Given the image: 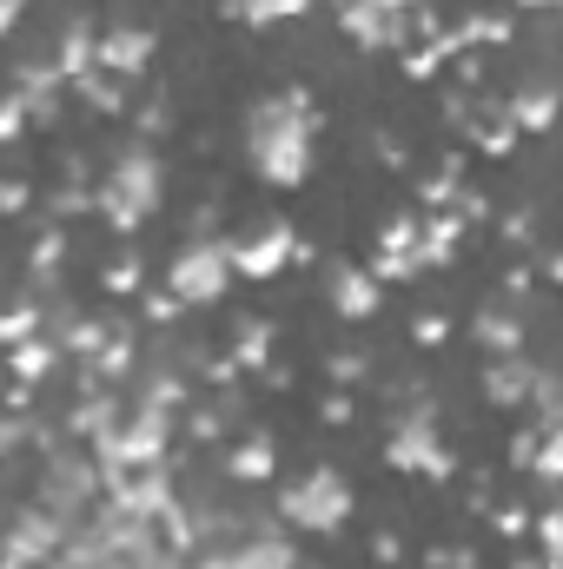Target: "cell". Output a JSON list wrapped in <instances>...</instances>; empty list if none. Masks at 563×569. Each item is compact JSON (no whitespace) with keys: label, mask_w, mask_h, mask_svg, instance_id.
<instances>
[{"label":"cell","mask_w":563,"mask_h":569,"mask_svg":"<svg viewBox=\"0 0 563 569\" xmlns=\"http://www.w3.org/2000/svg\"><path fill=\"white\" fill-rule=\"evenodd\" d=\"M312 140H318V107L305 87H279L246 113V166L279 192H298L312 179Z\"/></svg>","instance_id":"cell-1"},{"label":"cell","mask_w":563,"mask_h":569,"mask_svg":"<svg viewBox=\"0 0 563 569\" xmlns=\"http://www.w3.org/2000/svg\"><path fill=\"white\" fill-rule=\"evenodd\" d=\"M159 199H166V166H159L152 146H127V152L113 159V172L93 186V212H100L120 239L140 232L146 219L159 212Z\"/></svg>","instance_id":"cell-2"},{"label":"cell","mask_w":563,"mask_h":569,"mask_svg":"<svg viewBox=\"0 0 563 569\" xmlns=\"http://www.w3.org/2000/svg\"><path fill=\"white\" fill-rule=\"evenodd\" d=\"M352 510H358V490H352V477L332 470V463H312L305 477L285 483V497H279V523L305 530V537H338V530L352 523Z\"/></svg>","instance_id":"cell-3"},{"label":"cell","mask_w":563,"mask_h":569,"mask_svg":"<svg viewBox=\"0 0 563 569\" xmlns=\"http://www.w3.org/2000/svg\"><path fill=\"white\" fill-rule=\"evenodd\" d=\"M100 490H107V483H100V463H93L87 443H53V450H47V470H40V510H53V517L73 530V523L93 517Z\"/></svg>","instance_id":"cell-4"},{"label":"cell","mask_w":563,"mask_h":569,"mask_svg":"<svg viewBox=\"0 0 563 569\" xmlns=\"http://www.w3.org/2000/svg\"><path fill=\"white\" fill-rule=\"evenodd\" d=\"M166 291L179 305H219L233 291V259H226V239H186L172 252V272H166Z\"/></svg>","instance_id":"cell-5"},{"label":"cell","mask_w":563,"mask_h":569,"mask_svg":"<svg viewBox=\"0 0 563 569\" xmlns=\"http://www.w3.org/2000/svg\"><path fill=\"white\" fill-rule=\"evenodd\" d=\"M385 463H392V470H405V477H457V457L444 450L437 418H431V405H424V398H412V411L392 425Z\"/></svg>","instance_id":"cell-6"},{"label":"cell","mask_w":563,"mask_h":569,"mask_svg":"<svg viewBox=\"0 0 563 569\" xmlns=\"http://www.w3.org/2000/svg\"><path fill=\"white\" fill-rule=\"evenodd\" d=\"M226 259H233V279H279L285 266H305L312 259V246L285 226V219H266V226H253L246 239H226Z\"/></svg>","instance_id":"cell-7"},{"label":"cell","mask_w":563,"mask_h":569,"mask_svg":"<svg viewBox=\"0 0 563 569\" xmlns=\"http://www.w3.org/2000/svg\"><path fill=\"white\" fill-rule=\"evenodd\" d=\"M67 543V523L40 503H20L0 523V569H47V557Z\"/></svg>","instance_id":"cell-8"},{"label":"cell","mask_w":563,"mask_h":569,"mask_svg":"<svg viewBox=\"0 0 563 569\" xmlns=\"http://www.w3.org/2000/svg\"><path fill=\"white\" fill-rule=\"evenodd\" d=\"M152 53H159V33L140 27V20H120V27H100V33H93V67L113 73V80H127V87H140V73L152 67Z\"/></svg>","instance_id":"cell-9"},{"label":"cell","mask_w":563,"mask_h":569,"mask_svg":"<svg viewBox=\"0 0 563 569\" xmlns=\"http://www.w3.org/2000/svg\"><path fill=\"white\" fill-rule=\"evenodd\" d=\"M338 33H345L352 47H365V53H398V47L412 40V20L372 7V0H338Z\"/></svg>","instance_id":"cell-10"},{"label":"cell","mask_w":563,"mask_h":569,"mask_svg":"<svg viewBox=\"0 0 563 569\" xmlns=\"http://www.w3.org/2000/svg\"><path fill=\"white\" fill-rule=\"evenodd\" d=\"M7 93L20 100L27 127H53V120H60V93H67V80H60V67H53V60H20Z\"/></svg>","instance_id":"cell-11"},{"label":"cell","mask_w":563,"mask_h":569,"mask_svg":"<svg viewBox=\"0 0 563 569\" xmlns=\"http://www.w3.org/2000/svg\"><path fill=\"white\" fill-rule=\"evenodd\" d=\"M325 298H332V311H338L345 325H365V318L385 305V284L372 279L365 266H345V259H338V266L325 272Z\"/></svg>","instance_id":"cell-12"},{"label":"cell","mask_w":563,"mask_h":569,"mask_svg":"<svg viewBox=\"0 0 563 569\" xmlns=\"http://www.w3.org/2000/svg\"><path fill=\"white\" fill-rule=\"evenodd\" d=\"M0 365H7V385H47L53 378V365H60V345L47 338V331H33V338H20V345H7L0 351Z\"/></svg>","instance_id":"cell-13"},{"label":"cell","mask_w":563,"mask_h":569,"mask_svg":"<svg viewBox=\"0 0 563 569\" xmlns=\"http://www.w3.org/2000/svg\"><path fill=\"white\" fill-rule=\"evenodd\" d=\"M464 219L444 206V212H418V266L424 272H437V266H451L457 259V246H464Z\"/></svg>","instance_id":"cell-14"},{"label":"cell","mask_w":563,"mask_h":569,"mask_svg":"<svg viewBox=\"0 0 563 569\" xmlns=\"http://www.w3.org/2000/svg\"><path fill=\"white\" fill-rule=\"evenodd\" d=\"M471 338H477L491 358H517V351H524V318L511 311V298H497V305H484V311L471 318Z\"/></svg>","instance_id":"cell-15"},{"label":"cell","mask_w":563,"mask_h":569,"mask_svg":"<svg viewBox=\"0 0 563 569\" xmlns=\"http://www.w3.org/2000/svg\"><path fill=\"white\" fill-rule=\"evenodd\" d=\"M504 120H511L517 133H551V120H557V87H551V80L517 87V93L504 100Z\"/></svg>","instance_id":"cell-16"},{"label":"cell","mask_w":563,"mask_h":569,"mask_svg":"<svg viewBox=\"0 0 563 569\" xmlns=\"http://www.w3.org/2000/svg\"><path fill=\"white\" fill-rule=\"evenodd\" d=\"M273 470H279V450H273L266 430L226 443V477H233V483H273Z\"/></svg>","instance_id":"cell-17"},{"label":"cell","mask_w":563,"mask_h":569,"mask_svg":"<svg viewBox=\"0 0 563 569\" xmlns=\"http://www.w3.org/2000/svg\"><path fill=\"white\" fill-rule=\"evenodd\" d=\"M219 569H298V550L285 537H239L233 550H219Z\"/></svg>","instance_id":"cell-18"},{"label":"cell","mask_w":563,"mask_h":569,"mask_svg":"<svg viewBox=\"0 0 563 569\" xmlns=\"http://www.w3.org/2000/svg\"><path fill=\"white\" fill-rule=\"evenodd\" d=\"M53 67H60V80H67V87H73L80 73H93V27H87V13H67V20H60Z\"/></svg>","instance_id":"cell-19"},{"label":"cell","mask_w":563,"mask_h":569,"mask_svg":"<svg viewBox=\"0 0 563 569\" xmlns=\"http://www.w3.org/2000/svg\"><path fill=\"white\" fill-rule=\"evenodd\" d=\"M273 338H279V331H273V318H239V325H233V351H226V358H233V371L259 378V371L273 365Z\"/></svg>","instance_id":"cell-20"},{"label":"cell","mask_w":563,"mask_h":569,"mask_svg":"<svg viewBox=\"0 0 563 569\" xmlns=\"http://www.w3.org/2000/svg\"><path fill=\"white\" fill-rule=\"evenodd\" d=\"M531 378H537V371H531L524 358H491V365H484V398H491L497 411H517V405L531 398Z\"/></svg>","instance_id":"cell-21"},{"label":"cell","mask_w":563,"mask_h":569,"mask_svg":"<svg viewBox=\"0 0 563 569\" xmlns=\"http://www.w3.org/2000/svg\"><path fill=\"white\" fill-rule=\"evenodd\" d=\"M67 93H73V100H87V107H93V113H127V93H134V87H127V80H113V73H100V67H93V73H80V80H73V87H67Z\"/></svg>","instance_id":"cell-22"},{"label":"cell","mask_w":563,"mask_h":569,"mask_svg":"<svg viewBox=\"0 0 563 569\" xmlns=\"http://www.w3.org/2000/svg\"><path fill=\"white\" fill-rule=\"evenodd\" d=\"M40 325H47V318H40L33 291H27V298H7V305H0V351H7V345H20V338H33Z\"/></svg>","instance_id":"cell-23"},{"label":"cell","mask_w":563,"mask_h":569,"mask_svg":"<svg viewBox=\"0 0 563 569\" xmlns=\"http://www.w3.org/2000/svg\"><path fill=\"white\" fill-rule=\"evenodd\" d=\"M60 259H67V232H60V226H40V239H33V259H27L40 291H53V272H60Z\"/></svg>","instance_id":"cell-24"},{"label":"cell","mask_w":563,"mask_h":569,"mask_svg":"<svg viewBox=\"0 0 563 569\" xmlns=\"http://www.w3.org/2000/svg\"><path fill=\"white\" fill-rule=\"evenodd\" d=\"M464 133H471V140H477V152H491V159H511V152H517V127H511V120H504V107H497V113H491V120H471V127H464Z\"/></svg>","instance_id":"cell-25"},{"label":"cell","mask_w":563,"mask_h":569,"mask_svg":"<svg viewBox=\"0 0 563 569\" xmlns=\"http://www.w3.org/2000/svg\"><path fill=\"white\" fill-rule=\"evenodd\" d=\"M100 284H107L113 298H134V291L146 284V259H140V252H120V259L100 272Z\"/></svg>","instance_id":"cell-26"},{"label":"cell","mask_w":563,"mask_h":569,"mask_svg":"<svg viewBox=\"0 0 563 569\" xmlns=\"http://www.w3.org/2000/svg\"><path fill=\"white\" fill-rule=\"evenodd\" d=\"M531 470H537V483H544V490L563 477V430H544V437H537V450H531Z\"/></svg>","instance_id":"cell-27"},{"label":"cell","mask_w":563,"mask_h":569,"mask_svg":"<svg viewBox=\"0 0 563 569\" xmlns=\"http://www.w3.org/2000/svg\"><path fill=\"white\" fill-rule=\"evenodd\" d=\"M365 371H372V365H365V351H332V358H325V378H332V391H352Z\"/></svg>","instance_id":"cell-28"},{"label":"cell","mask_w":563,"mask_h":569,"mask_svg":"<svg viewBox=\"0 0 563 569\" xmlns=\"http://www.w3.org/2000/svg\"><path fill=\"white\" fill-rule=\"evenodd\" d=\"M444 338H451V318H444V311H418V318H412V345H418V351H437Z\"/></svg>","instance_id":"cell-29"},{"label":"cell","mask_w":563,"mask_h":569,"mask_svg":"<svg viewBox=\"0 0 563 569\" xmlns=\"http://www.w3.org/2000/svg\"><path fill=\"white\" fill-rule=\"evenodd\" d=\"M140 298H146V318H152V325H172V318L186 311V305H179L166 284H140Z\"/></svg>","instance_id":"cell-30"},{"label":"cell","mask_w":563,"mask_h":569,"mask_svg":"<svg viewBox=\"0 0 563 569\" xmlns=\"http://www.w3.org/2000/svg\"><path fill=\"white\" fill-rule=\"evenodd\" d=\"M537 557H563V517L551 503L537 510Z\"/></svg>","instance_id":"cell-31"},{"label":"cell","mask_w":563,"mask_h":569,"mask_svg":"<svg viewBox=\"0 0 563 569\" xmlns=\"http://www.w3.org/2000/svg\"><path fill=\"white\" fill-rule=\"evenodd\" d=\"M491 530H497V537H511V543H517V537H524V530H531V517H524V510H517V503H491Z\"/></svg>","instance_id":"cell-32"},{"label":"cell","mask_w":563,"mask_h":569,"mask_svg":"<svg viewBox=\"0 0 563 569\" xmlns=\"http://www.w3.org/2000/svg\"><path fill=\"white\" fill-rule=\"evenodd\" d=\"M33 206V186L27 179H13V172H0V212L13 219V212H27Z\"/></svg>","instance_id":"cell-33"},{"label":"cell","mask_w":563,"mask_h":569,"mask_svg":"<svg viewBox=\"0 0 563 569\" xmlns=\"http://www.w3.org/2000/svg\"><path fill=\"white\" fill-rule=\"evenodd\" d=\"M27 133V113H20V100L13 93H0V146H13Z\"/></svg>","instance_id":"cell-34"},{"label":"cell","mask_w":563,"mask_h":569,"mask_svg":"<svg viewBox=\"0 0 563 569\" xmlns=\"http://www.w3.org/2000/svg\"><path fill=\"white\" fill-rule=\"evenodd\" d=\"M134 127H140L146 140H159V133H166V100H159V93H152L146 107H134Z\"/></svg>","instance_id":"cell-35"},{"label":"cell","mask_w":563,"mask_h":569,"mask_svg":"<svg viewBox=\"0 0 563 569\" xmlns=\"http://www.w3.org/2000/svg\"><path fill=\"white\" fill-rule=\"evenodd\" d=\"M318 418H325V425H352V418H358V405H352V391H325V405H318Z\"/></svg>","instance_id":"cell-36"},{"label":"cell","mask_w":563,"mask_h":569,"mask_svg":"<svg viewBox=\"0 0 563 569\" xmlns=\"http://www.w3.org/2000/svg\"><path fill=\"white\" fill-rule=\"evenodd\" d=\"M372 563H378V569H398V563H405V543H398L392 530H378V537H372Z\"/></svg>","instance_id":"cell-37"},{"label":"cell","mask_w":563,"mask_h":569,"mask_svg":"<svg viewBox=\"0 0 563 569\" xmlns=\"http://www.w3.org/2000/svg\"><path fill=\"white\" fill-rule=\"evenodd\" d=\"M531 212H504V246H531Z\"/></svg>","instance_id":"cell-38"},{"label":"cell","mask_w":563,"mask_h":569,"mask_svg":"<svg viewBox=\"0 0 563 569\" xmlns=\"http://www.w3.org/2000/svg\"><path fill=\"white\" fill-rule=\"evenodd\" d=\"M537 437H544L537 425H531V430H517V437H511V463H517V470H531V450H537Z\"/></svg>","instance_id":"cell-39"},{"label":"cell","mask_w":563,"mask_h":569,"mask_svg":"<svg viewBox=\"0 0 563 569\" xmlns=\"http://www.w3.org/2000/svg\"><path fill=\"white\" fill-rule=\"evenodd\" d=\"M531 291H537V272H524V266L504 272V298H531Z\"/></svg>","instance_id":"cell-40"},{"label":"cell","mask_w":563,"mask_h":569,"mask_svg":"<svg viewBox=\"0 0 563 569\" xmlns=\"http://www.w3.org/2000/svg\"><path fill=\"white\" fill-rule=\"evenodd\" d=\"M266 13L273 20H298V13H312V0H266Z\"/></svg>","instance_id":"cell-41"},{"label":"cell","mask_w":563,"mask_h":569,"mask_svg":"<svg viewBox=\"0 0 563 569\" xmlns=\"http://www.w3.org/2000/svg\"><path fill=\"white\" fill-rule=\"evenodd\" d=\"M20 13H27V0H0V40L13 33V20H20Z\"/></svg>","instance_id":"cell-42"},{"label":"cell","mask_w":563,"mask_h":569,"mask_svg":"<svg viewBox=\"0 0 563 569\" xmlns=\"http://www.w3.org/2000/svg\"><path fill=\"white\" fill-rule=\"evenodd\" d=\"M372 7H385V13H412L418 0H372Z\"/></svg>","instance_id":"cell-43"},{"label":"cell","mask_w":563,"mask_h":569,"mask_svg":"<svg viewBox=\"0 0 563 569\" xmlns=\"http://www.w3.org/2000/svg\"><path fill=\"white\" fill-rule=\"evenodd\" d=\"M511 7H557V0H511Z\"/></svg>","instance_id":"cell-44"},{"label":"cell","mask_w":563,"mask_h":569,"mask_svg":"<svg viewBox=\"0 0 563 569\" xmlns=\"http://www.w3.org/2000/svg\"><path fill=\"white\" fill-rule=\"evenodd\" d=\"M0 391H7V365H0Z\"/></svg>","instance_id":"cell-45"}]
</instances>
